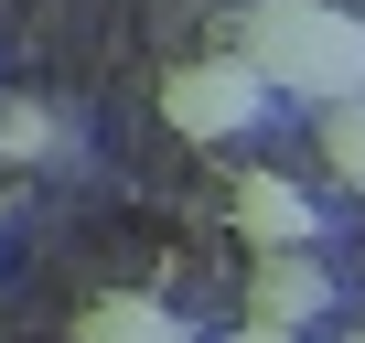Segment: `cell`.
<instances>
[{"instance_id": "6", "label": "cell", "mask_w": 365, "mask_h": 343, "mask_svg": "<svg viewBox=\"0 0 365 343\" xmlns=\"http://www.w3.org/2000/svg\"><path fill=\"white\" fill-rule=\"evenodd\" d=\"M322 161L344 172V183H365V97H344V107H322Z\"/></svg>"}, {"instance_id": "1", "label": "cell", "mask_w": 365, "mask_h": 343, "mask_svg": "<svg viewBox=\"0 0 365 343\" xmlns=\"http://www.w3.org/2000/svg\"><path fill=\"white\" fill-rule=\"evenodd\" d=\"M237 54H247L269 86L312 97V107L365 97V22H354V11H333V0H247Z\"/></svg>"}, {"instance_id": "7", "label": "cell", "mask_w": 365, "mask_h": 343, "mask_svg": "<svg viewBox=\"0 0 365 343\" xmlns=\"http://www.w3.org/2000/svg\"><path fill=\"white\" fill-rule=\"evenodd\" d=\"M237 343H301L290 322H237Z\"/></svg>"}, {"instance_id": "5", "label": "cell", "mask_w": 365, "mask_h": 343, "mask_svg": "<svg viewBox=\"0 0 365 343\" xmlns=\"http://www.w3.org/2000/svg\"><path fill=\"white\" fill-rule=\"evenodd\" d=\"M76 332H86V343H182V322H172L161 300H97Z\"/></svg>"}, {"instance_id": "2", "label": "cell", "mask_w": 365, "mask_h": 343, "mask_svg": "<svg viewBox=\"0 0 365 343\" xmlns=\"http://www.w3.org/2000/svg\"><path fill=\"white\" fill-rule=\"evenodd\" d=\"M269 107V75L247 65V54H215V65H182L172 86H161V118L182 129V139H226V129H247Z\"/></svg>"}, {"instance_id": "3", "label": "cell", "mask_w": 365, "mask_h": 343, "mask_svg": "<svg viewBox=\"0 0 365 343\" xmlns=\"http://www.w3.org/2000/svg\"><path fill=\"white\" fill-rule=\"evenodd\" d=\"M237 236L269 258V247H312V194L290 172H237Z\"/></svg>"}, {"instance_id": "8", "label": "cell", "mask_w": 365, "mask_h": 343, "mask_svg": "<svg viewBox=\"0 0 365 343\" xmlns=\"http://www.w3.org/2000/svg\"><path fill=\"white\" fill-rule=\"evenodd\" d=\"M344 343H365V332H344Z\"/></svg>"}, {"instance_id": "4", "label": "cell", "mask_w": 365, "mask_h": 343, "mask_svg": "<svg viewBox=\"0 0 365 343\" xmlns=\"http://www.w3.org/2000/svg\"><path fill=\"white\" fill-rule=\"evenodd\" d=\"M322 300H333V279H322L301 247H269V258L247 268V322H290V332H301Z\"/></svg>"}]
</instances>
